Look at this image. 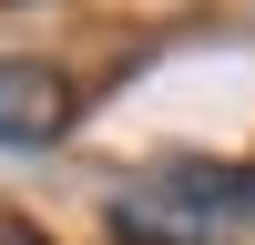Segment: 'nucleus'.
I'll use <instances>...</instances> for the list:
<instances>
[{
    "mask_svg": "<svg viewBox=\"0 0 255 245\" xmlns=\"http://www.w3.org/2000/svg\"><path fill=\"white\" fill-rule=\"evenodd\" d=\"M255 225V163H163L113 194V235L133 245H215Z\"/></svg>",
    "mask_w": 255,
    "mask_h": 245,
    "instance_id": "obj_1",
    "label": "nucleus"
},
{
    "mask_svg": "<svg viewBox=\"0 0 255 245\" xmlns=\"http://www.w3.org/2000/svg\"><path fill=\"white\" fill-rule=\"evenodd\" d=\"M0 245H51L41 225H20V215H0Z\"/></svg>",
    "mask_w": 255,
    "mask_h": 245,
    "instance_id": "obj_3",
    "label": "nucleus"
},
{
    "mask_svg": "<svg viewBox=\"0 0 255 245\" xmlns=\"http://www.w3.org/2000/svg\"><path fill=\"white\" fill-rule=\"evenodd\" d=\"M72 122V82L51 61H0V143H61Z\"/></svg>",
    "mask_w": 255,
    "mask_h": 245,
    "instance_id": "obj_2",
    "label": "nucleus"
}]
</instances>
